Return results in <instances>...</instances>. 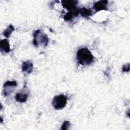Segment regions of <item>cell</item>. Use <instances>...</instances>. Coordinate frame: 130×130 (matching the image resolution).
<instances>
[{"instance_id":"6da1fadb","label":"cell","mask_w":130,"mask_h":130,"mask_svg":"<svg viewBox=\"0 0 130 130\" xmlns=\"http://www.w3.org/2000/svg\"><path fill=\"white\" fill-rule=\"evenodd\" d=\"M76 57L78 63L82 66L89 65L94 60L93 55L86 47H82L79 49L77 52Z\"/></svg>"},{"instance_id":"7a4b0ae2","label":"cell","mask_w":130,"mask_h":130,"mask_svg":"<svg viewBox=\"0 0 130 130\" xmlns=\"http://www.w3.org/2000/svg\"><path fill=\"white\" fill-rule=\"evenodd\" d=\"M67 103V98L63 94H59L54 97L52 101V106L56 110L63 109Z\"/></svg>"},{"instance_id":"3957f363","label":"cell","mask_w":130,"mask_h":130,"mask_svg":"<svg viewBox=\"0 0 130 130\" xmlns=\"http://www.w3.org/2000/svg\"><path fill=\"white\" fill-rule=\"evenodd\" d=\"M17 83L15 81H7L4 84V95H9L14 89L17 86Z\"/></svg>"},{"instance_id":"277c9868","label":"cell","mask_w":130,"mask_h":130,"mask_svg":"<svg viewBox=\"0 0 130 130\" xmlns=\"http://www.w3.org/2000/svg\"><path fill=\"white\" fill-rule=\"evenodd\" d=\"M61 4L62 7L69 11H73L77 9L78 1H62Z\"/></svg>"},{"instance_id":"5b68a950","label":"cell","mask_w":130,"mask_h":130,"mask_svg":"<svg viewBox=\"0 0 130 130\" xmlns=\"http://www.w3.org/2000/svg\"><path fill=\"white\" fill-rule=\"evenodd\" d=\"M108 4V1H99L93 4V8L95 12L102 10H107Z\"/></svg>"},{"instance_id":"8992f818","label":"cell","mask_w":130,"mask_h":130,"mask_svg":"<svg viewBox=\"0 0 130 130\" xmlns=\"http://www.w3.org/2000/svg\"><path fill=\"white\" fill-rule=\"evenodd\" d=\"M0 50L1 52H5L6 53H8L10 52L11 49L10 46V44L9 41L4 39L1 41L0 42Z\"/></svg>"},{"instance_id":"52a82bcc","label":"cell","mask_w":130,"mask_h":130,"mask_svg":"<svg viewBox=\"0 0 130 130\" xmlns=\"http://www.w3.org/2000/svg\"><path fill=\"white\" fill-rule=\"evenodd\" d=\"M21 70L23 72L30 74L32 72L33 70V63L30 60L24 61L22 64Z\"/></svg>"},{"instance_id":"ba28073f","label":"cell","mask_w":130,"mask_h":130,"mask_svg":"<svg viewBox=\"0 0 130 130\" xmlns=\"http://www.w3.org/2000/svg\"><path fill=\"white\" fill-rule=\"evenodd\" d=\"M80 13V10L79 9L73 11H69L67 12L64 16L63 19L66 21H70L72 20L74 17L77 16Z\"/></svg>"},{"instance_id":"9c48e42d","label":"cell","mask_w":130,"mask_h":130,"mask_svg":"<svg viewBox=\"0 0 130 130\" xmlns=\"http://www.w3.org/2000/svg\"><path fill=\"white\" fill-rule=\"evenodd\" d=\"M15 100L18 102L24 103L28 99V94L23 92H18L15 96Z\"/></svg>"},{"instance_id":"30bf717a","label":"cell","mask_w":130,"mask_h":130,"mask_svg":"<svg viewBox=\"0 0 130 130\" xmlns=\"http://www.w3.org/2000/svg\"><path fill=\"white\" fill-rule=\"evenodd\" d=\"M41 36V30L38 29L36 30L34 33V40L33 44L36 47H38L39 45V42L40 40V37Z\"/></svg>"},{"instance_id":"8fae6325","label":"cell","mask_w":130,"mask_h":130,"mask_svg":"<svg viewBox=\"0 0 130 130\" xmlns=\"http://www.w3.org/2000/svg\"><path fill=\"white\" fill-rule=\"evenodd\" d=\"M80 13L83 17H90L93 15V12L90 9H87L85 7H83L79 9Z\"/></svg>"},{"instance_id":"7c38bea8","label":"cell","mask_w":130,"mask_h":130,"mask_svg":"<svg viewBox=\"0 0 130 130\" xmlns=\"http://www.w3.org/2000/svg\"><path fill=\"white\" fill-rule=\"evenodd\" d=\"M14 30H15V28H14V27L12 25L10 24V25H9V26L4 31V32H3V35H4L5 37H6V38H9V37L11 36L12 33Z\"/></svg>"},{"instance_id":"4fadbf2b","label":"cell","mask_w":130,"mask_h":130,"mask_svg":"<svg viewBox=\"0 0 130 130\" xmlns=\"http://www.w3.org/2000/svg\"><path fill=\"white\" fill-rule=\"evenodd\" d=\"M40 41L41 43L43 44L44 46H47L48 44V42H49V39H48L47 35L46 34L41 35Z\"/></svg>"},{"instance_id":"5bb4252c","label":"cell","mask_w":130,"mask_h":130,"mask_svg":"<svg viewBox=\"0 0 130 130\" xmlns=\"http://www.w3.org/2000/svg\"><path fill=\"white\" fill-rule=\"evenodd\" d=\"M70 122L69 121H64L61 125V129L62 130L68 129L70 128Z\"/></svg>"},{"instance_id":"9a60e30c","label":"cell","mask_w":130,"mask_h":130,"mask_svg":"<svg viewBox=\"0 0 130 130\" xmlns=\"http://www.w3.org/2000/svg\"><path fill=\"white\" fill-rule=\"evenodd\" d=\"M129 69H130V67H129V63H126L124 65H123L122 68V70L123 72H128L129 71Z\"/></svg>"},{"instance_id":"2e32d148","label":"cell","mask_w":130,"mask_h":130,"mask_svg":"<svg viewBox=\"0 0 130 130\" xmlns=\"http://www.w3.org/2000/svg\"><path fill=\"white\" fill-rule=\"evenodd\" d=\"M1 122H3V119H2V117H1Z\"/></svg>"}]
</instances>
